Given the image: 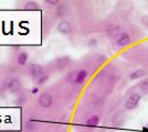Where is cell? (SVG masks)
<instances>
[{"label": "cell", "mask_w": 148, "mask_h": 132, "mask_svg": "<svg viewBox=\"0 0 148 132\" xmlns=\"http://www.w3.org/2000/svg\"><path fill=\"white\" fill-rule=\"evenodd\" d=\"M140 95L138 94H134L130 96V98L126 100V104H125V107L126 109H128V110H133V109H135L137 106H138V104H139V101H140Z\"/></svg>", "instance_id": "1"}, {"label": "cell", "mask_w": 148, "mask_h": 132, "mask_svg": "<svg viewBox=\"0 0 148 132\" xmlns=\"http://www.w3.org/2000/svg\"><path fill=\"white\" fill-rule=\"evenodd\" d=\"M29 74L33 78H39L41 75H43V68L38 64H32L29 67Z\"/></svg>", "instance_id": "2"}, {"label": "cell", "mask_w": 148, "mask_h": 132, "mask_svg": "<svg viewBox=\"0 0 148 132\" xmlns=\"http://www.w3.org/2000/svg\"><path fill=\"white\" fill-rule=\"evenodd\" d=\"M39 104L43 108H48L52 105V98L49 94H42L39 98Z\"/></svg>", "instance_id": "3"}, {"label": "cell", "mask_w": 148, "mask_h": 132, "mask_svg": "<svg viewBox=\"0 0 148 132\" xmlns=\"http://www.w3.org/2000/svg\"><path fill=\"white\" fill-rule=\"evenodd\" d=\"M71 30H72V26L69 21H62L60 22V24L58 25V31L62 34H69Z\"/></svg>", "instance_id": "4"}, {"label": "cell", "mask_w": 148, "mask_h": 132, "mask_svg": "<svg viewBox=\"0 0 148 132\" xmlns=\"http://www.w3.org/2000/svg\"><path fill=\"white\" fill-rule=\"evenodd\" d=\"M130 42V37L128 33H122L117 39V44L119 46H126Z\"/></svg>", "instance_id": "5"}, {"label": "cell", "mask_w": 148, "mask_h": 132, "mask_svg": "<svg viewBox=\"0 0 148 132\" xmlns=\"http://www.w3.org/2000/svg\"><path fill=\"white\" fill-rule=\"evenodd\" d=\"M21 87V85H20V83L17 81V79H11L10 82L8 83V88L12 91V93H17L19 89Z\"/></svg>", "instance_id": "6"}, {"label": "cell", "mask_w": 148, "mask_h": 132, "mask_svg": "<svg viewBox=\"0 0 148 132\" xmlns=\"http://www.w3.org/2000/svg\"><path fill=\"white\" fill-rule=\"evenodd\" d=\"M87 76V73L86 70H80L79 73H77V75H76V77H75V83L76 84H83V82L85 81V78H86Z\"/></svg>", "instance_id": "7"}, {"label": "cell", "mask_w": 148, "mask_h": 132, "mask_svg": "<svg viewBox=\"0 0 148 132\" xmlns=\"http://www.w3.org/2000/svg\"><path fill=\"white\" fill-rule=\"evenodd\" d=\"M99 116H95V114L91 116L86 121V125L88 127H96L99 126Z\"/></svg>", "instance_id": "8"}, {"label": "cell", "mask_w": 148, "mask_h": 132, "mask_svg": "<svg viewBox=\"0 0 148 132\" xmlns=\"http://www.w3.org/2000/svg\"><path fill=\"white\" fill-rule=\"evenodd\" d=\"M28 53L27 52H21L18 55V64L21 66H25L28 62Z\"/></svg>", "instance_id": "9"}, {"label": "cell", "mask_w": 148, "mask_h": 132, "mask_svg": "<svg viewBox=\"0 0 148 132\" xmlns=\"http://www.w3.org/2000/svg\"><path fill=\"white\" fill-rule=\"evenodd\" d=\"M145 75V72L143 70V69H136V70H134L132 74H130V79H137V78H140V77H143V76Z\"/></svg>", "instance_id": "10"}, {"label": "cell", "mask_w": 148, "mask_h": 132, "mask_svg": "<svg viewBox=\"0 0 148 132\" xmlns=\"http://www.w3.org/2000/svg\"><path fill=\"white\" fill-rule=\"evenodd\" d=\"M118 31H119V26H117V25L113 24L107 28V33H108L110 37H115L118 33Z\"/></svg>", "instance_id": "11"}, {"label": "cell", "mask_w": 148, "mask_h": 132, "mask_svg": "<svg viewBox=\"0 0 148 132\" xmlns=\"http://www.w3.org/2000/svg\"><path fill=\"white\" fill-rule=\"evenodd\" d=\"M38 8H39V6L34 1H28L25 5V9H27V10H37Z\"/></svg>", "instance_id": "12"}, {"label": "cell", "mask_w": 148, "mask_h": 132, "mask_svg": "<svg viewBox=\"0 0 148 132\" xmlns=\"http://www.w3.org/2000/svg\"><path fill=\"white\" fill-rule=\"evenodd\" d=\"M48 79H49V76L47 75V74H43V75H41L39 78H38L37 82H38V84H39V85H43L44 83L47 82Z\"/></svg>", "instance_id": "13"}, {"label": "cell", "mask_w": 148, "mask_h": 132, "mask_svg": "<svg viewBox=\"0 0 148 132\" xmlns=\"http://www.w3.org/2000/svg\"><path fill=\"white\" fill-rule=\"evenodd\" d=\"M142 86L145 88V90H146V91H148V79L147 81H145L144 83H142Z\"/></svg>", "instance_id": "14"}, {"label": "cell", "mask_w": 148, "mask_h": 132, "mask_svg": "<svg viewBox=\"0 0 148 132\" xmlns=\"http://www.w3.org/2000/svg\"><path fill=\"white\" fill-rule=\"evenodd\" d=\"M31 91H32V94H37L38 91H39V88H38V87L32 88V90H31Z\"/></svg>", "instance_id": "15"}, {"label": "cell", "mask_w": 148, "mask_h": 132, "mask_svg": "<svg viewBox=\"0 0 148 132\" xmlns=\"http://www.w3.org/2000/svg\"><path fill=\"white\" fill-rule=\"evenodd\" d=\"M143 132H148V127H146V128H143Z\"/></svg>", "instance_id": "16"}]
</instances>
